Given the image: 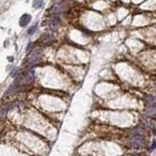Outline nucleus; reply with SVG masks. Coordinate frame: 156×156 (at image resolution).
I'll list each match as a JSON object with an SVG mask.
<instances>
[{"label":"nucleus","instance_id":"3","mask_svg":"<svg viewBox=\"0 0 156 156\" xmlns=\"http://www.w3.org/2000/svg\"><path fill=\"white\" fill-rule=\"evenodd\" d=\"M65 10V6L63 4H57V5H55V6L51 9V13L58 15V14L63 13Z\"/></svg>","mask_w":156,"mask_h":156},{"label":"nucleus","instance_id":"1","mask_svg":"<svg viewBox=\"0 0 156 156\" xmlns=\"http://www.w3.org/2000/svg\"><path fill=\"white\" fill-rule=\"evenodd\" d=\"M132 143L133 144H135V145H137V146H143L145 141H144V138L141 134L135 133V134H133Z\"/></svg>","mask_w":156,"mask_h":156},{"label":"nucleus","instance_id":"5","mask_svg":"<svg viewBox=\"0 0 156 156\" xmlns=\"http://www.w3.org/2000/svg\"><path fill=\"white\" fill-rule=\"evenodd\" d=\"M43 4H44L43 0H33L32 2V6L34 9H40L43 6Z\"/></svg>","mask_w":156,"mask_h":156},{"label":"nucleus","instance_id":"4","mask_svg":"<svg viewBox=\"0 0 156 156\" xmlns=\"http://www.w3.org/2000/svg\"><path fill=\"white\" fill-rule=\"evenodd\" d=\"M41 42H42V44H44V45H48V44H50V43L53 41V37H52L51 35H49V34H45L44 36H42L41 38Z\"/></svg>","mask_w":156,"mask_h":156},{"label":"nucleus","instance_id":"8","mask_svg":"<svg viewBox=\"0 0 156 156\" xmlns=\"http://www.w3.org/2000/svg\"><path fill=\"white\" fill-rule=\"evenodd\" d=\"M155 147H156V141H153L152 145H151V147H150V149L153 150V149H155Z\"/></svg>","mask_w":156,"mask_h":156},{"label":"nucleus","instance_id":"7","mask_svg":"<svg viewBox=\"0 0 156 156\" xmlns=\"http://www.w3.org/2000/svg\"><path fill=\"white\" fill-rule=\"evenodd\" d=\"M36 30H37V24H36V25H34L33 27H31L30 28V30H28L27 34H28V35H32V34L35 33Z\"/></svg>","mask_w":156,"mask_h":156},{"label":"nucleus","instance_id":"9","mask_svg":"<svg viewBox=\"0 0 156 156\" xmlns=\"http://www.w3.org/2000/svg\"><path fill=\"white\" fill-rule=\"evenodd\" d=\"M32 45H33V44H30V45L27 46V52H28V51H30L31 49H32Z\"/></svg>","mask_w":156,"mask_h":156},{"label":"nucleus","instance_id":"2","mask_svg":"<svg viewBox=\"0 0 156 156\" xmlns=\"http://www.w3.org/2000/svg\"><path fill=\"white\" fill-rule=\"evenodd\" d=\"M30 21H31V16L30 14H24V15L21 17V19H20V25L24 27L30 24Z\"/></svg>","mask_w":156,"mask_h":156},{"label":"nucleus","instance_id":"6","mask_svg":"<svg viewBox=\"0 0 156 156\" xmlns=\"http://www.w3.org/2000/svg\"><path fill=\"white\" fill-rule=\"evenodd\" d=\"M58 22H59L58 19H52V21L50 22V27L52 30H55L58 27Z\"/></svg>","mask_w":156,"mask_h":156}]
</instances>
